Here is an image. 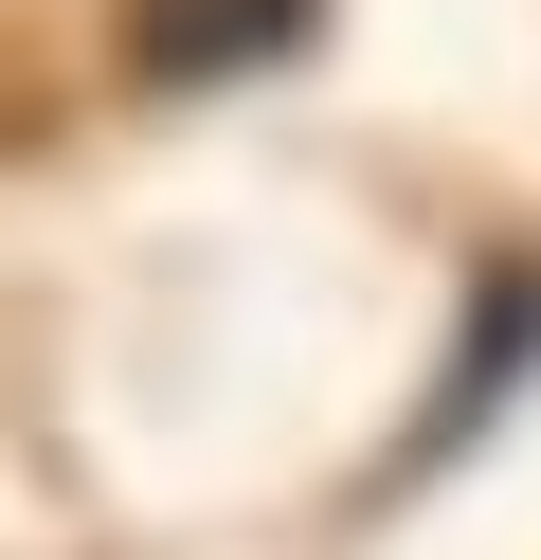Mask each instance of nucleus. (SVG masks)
I'll return each instance as SVG.
<instances>
[{
  "instance_id": "2",
  "label": "nucleus",
  "mask_w": 541,
  "mask_h": 560,
  "mask_svg": "<svg viewBox=\"0 0 541 560\" xmlns=\"http://www.w3.org/2000/svg\"><path fill=\"white\" fill-rule=\"evenodd\" d=\"M524 343H541V290L505 271V290H487V326H469V362H451V398H433V434L397 452V470H433V452H469V434H487V416H505V362H524Z\"/></svg>"
},
{
  "instance_id": "1",
  "label": "nucleus",
  "mask_w": 541,
  "mask_h": 560,
  "mask_svg": "<svg viewBox=\"0 0 541 560\" xmlns=\"http://www.w3.org/2000/svg\"><path fill=\"white\" fill-rule=\"evenodd\" d=\"M325 0H144L127 19V73L144 91H216V73H252V55H289Z\"/></svg>"
}]
</instances>
